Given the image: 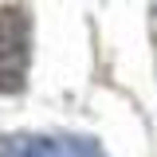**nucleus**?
Listing matches in <instances>:
<instances>
[{"label": "nucleus", "instance_id": "1", "mask_svg": "<svg viewBox=\"0 0 157 157\" xmlns=\"http://www.w3.org/2000/svg\"><path fill=\"white\" fill-rule=\"evenodd\" d=\"M32 63V16L28 8H0V94H20Z\"/></svg>", "mask_w": 157, "mask_h": 157}, {"label": "nucleus", "instance_id": "2", "mask_svg": "<svg viewBox=\"0 0 157 157\" xmlns=\"http://www.w3.org/2000/svg\"><path fill=\"white\" fill-rule=\"evenodd\" d=\"M63 149H67L71 157H106L90 137H63Z\"/></svg>", "mask_w": 157, "mask_h": 157}, {"label": "nucleus", "instance_id": "3", "mask_svg": "<svg viewBox=\"0 0 157 157\" xmlns=\"http://www.w3.org/2000/svg\"><path fill=\"white\" fill-rule=\"evenodd\" d=\"M0 157H16V153H8V149H0Z\"/></svg>", "mask_w": 157, "mask_h": 157}]
</instances>
